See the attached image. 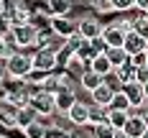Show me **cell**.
Returning a JSON list of instances; mask_svg holds the SVG:
<instances>
[{
    "label": "cell",
    "mask_w": 148,
    "mask_h": 138,
    "mask_svg": "<svg viewBox=\"0 0 148 138\" xmlns=\"http://www.w3.org/2000/svg\"><path fill=\"white\" fill-rule=\"evenodd\" d=\"M26 138H46V128L41 125V123H31L28 128H26Z\"/></svg>",
    "instance_id": "25"
},
{
    "label": "cell",
    "mask_w": 148,
    "mask_h": 138,
    "mask_svg": "<svg viewBox=\"0 0 148 138\" xmlns=\"http://www.w3.org/2000/svg\"><path fill=\"white\" fill-rule=\"evenodd\" d=\"M115 138H130V136H128L125 130H115Z\"/></svg>",
    "instance_id": "33"
},
{
    "label": "cell",
    "mask_w": 148,
    "mask_h": 138,
    "mask_svg": "<svg viewBox=\"0 0 148 138\" xmlns=\"http://www.w3.org/2000/svg\"><path fill=\"white\" fill-rule=\"evenodd\" d=\"M15 115H18V107H13L10 102H0V123L3 125H15Z\"/></svg>",
    "instance_id": "20"
},
{
    "label": "cell",
    "mask_w": 148,
    "mask_h": 138,
    "mask_svg": "<svg viewBox=\"0 0 148 138\" xmlns=\"http://www.w3.org/2000/svg\"><path fill=\"white\" fill-rule=\"evenodd\" d=\"M102 31H105V26L100 21H95V18H82V21H77V33H79L84 41H97V38H102Z\"/></svg>",
    "instance_id": "5"
},
{
    "label": "cell",
    "mask_w": 148,
    "mask_h": 138,
    "mask_svg": "<svg viewBox=\"0 0 148 138\" xmlns=\"http://www.w3.org/2000/svg\"><path fill=\"white\" fill-rule=\"evenodd\" d=\"M123 130L130 138H143V133H146L148 128H146V123H143V118H140L138 113H130V120H128V125H125Z\"/></svg>",
    "instance_id": "14"
},
{
    "label": "cell",
    "mask_w": 148,
    "mask_h": 138,
    "mask_svg": "<svg viewBox=\"0 0 148 138\" xmlns=\"http://www.w3.org/2000/svg\"><path fill=\"white\" fill-rule=\"evenodd\" d=\"M89 72H95V74H100V77L105 79V77H110V74H112L115 69H112V64H110V59L105 56V51H102V54H97L95 59L89 61Z\"/></svg>",
    "instance_id": "12"
},
{
    "label": "cell",
    "mask_w": 148,
    "mask_h": 138,
    "mask_svg": "<svg viewBox=\"0 0 148 138\" xmlns=\"http://www.w3.org/2000/svg\"><path fill=\"white\" fill-rule=\"evenodd\" d=\"M5 69H8L10 77L23 79V77H31V72H33V61H31V56H26V54H10V56L5 59Z\"/></svg>",
    "instance_id": "1"
},
{
    "label": "cell",
    "mask_w": 148,
    "mask_h": 138,
    "mask_svg": "<svg viewBox=\"0 0 148 138\" xmlns=\"http://www.w3.org/2000/svg\"><path fill=\"white\" fill-rule=\"evenodd\" d=\"M143 90H146V100H148V84H146V87H143Z\"/></svg>",
    "instance_id": "34"
},
{
    "label": "cell",
    "mask_w": 148,
    "mask_h": 138,
    "mask_svg": "<svg viewBox=\"0 0 148 138\" xmlns=\"http://www.w3.org/2000/svg\"><path fill=\"white\" fill-rule=\"evenodd\" d=\"M54 100H56V110H61V113H69V110H72V105L77 102L72 87H61L59 92H54Z\"/></svg>",
    "instance_id": "13"
},
{
    "label": "cell",
    "mask_w": 148,
    "mask_h": 138,
    "mask_svg": "<svg viewBox=\"0 0 148 138\" xmlns=\"http://www.w3.org/2000/svg\"><path fill=\"white\" fill-rule=\"evenodd\" d=\"M130 120V113L128 110H107V123L115 128V130H123Z\"/></svg>",
    "instance_id": "16"
},
{
    "label": "cell",
    "mask_w": 148,
    "mask_h": 138,
    "mask_svg": "<svg viewBox=\"0 0 148 138\" xmlns=\"http://www.w3.org/2000/svg\"><path fill=\"white\" fill-rule=\"evenodd\" d=\"M66 118L74 123V125H87V123H92V107L87 105V102H74L72 110L66 113Z\"/></svg>",
    "instance_id": "9"
},
{
    "label": "cell",
    "mask_w": 148,
    "mask_h": 138,
    "mask_svg": "<svg viewBox=\"0 0 148 138\" xmlns=\"http://www.w3.org/2000/svg\"><path fill=\"white\" fill-rule=\"evenodd\" d=\"M112 77H115V82H120L123 87H125V84H130V82H135V67H133V61L128 59L120 69L112 72Z\"/></svg>",
    "instance_id": "15"
},
{
    "label": "cell",
    "mask_w": 148,
    "mask_h": 138,
    "mask_svg": "<svg viewBox=\"0 0 148 138\" xmlns=\"http://www.w3.org/2000/svg\"><path fill=\"white\" fill-rule=\"evenodd\" d=\"M36 115H38V113H36L31 105H28V107H21V110H18V115H15V125H21V128L26 130L31 123H36Z\"/></svg>",
    "instance_id": "17"
},
{
    "label": "cell",
    "mask_w": 148,
    "mask_h": 138,
    "mask_svg": "<svg viewBox=\"0 0 148 138\" xmlns=\"http://www.w3.org/2000/svg\"><path fill=\"white\" fill-rule=\"evenodd\" d=\"M13 44L18 49H26V46L38 44V28L33 23H26V26H13Z\"/></svg>",
    "instance_id": "3"
},
{
    "label": "cell",
    "mask_w": 148,
    "mask_h": 138,
    "mask_svg": "<svg viewBox=\"0 0 148 138\" xmlns=\"http://www.w3.org/2000/svg\"><path fill=\"white\" fill-rule=\"evenodd\" d=\"M92 133H95V138H115V128L105 120V123H97L92 128Z\"/></svg>",
    "instance_id": "24"
},
{
    "label": "cell",
    "mask_w": 148,
    "mask_h": 138,
    "mask_svg": "<svg viewBox=\"0 0 148 138\" xmlns=\"http://www.w3.org/2000/svg\"><path fill=\"white\" fill-rule=\"evenodd\" d=\"M143 138H148V130H146V133H143Z\"/></svg>",
    "instance_id": "35"
},
{
    "label": "cell",
    "mask_w": 148,
    "mask_h": 138,
    "mask_svg": "<svg viewBox=\"0 0 148 138\" xmlns=\"http://www.w3.org/2000/svg\"><path fill=\"white\" fill-rule=\"evenodd\" d=\"M5 74H8V69H5V64H0V82L5 79Z\"/></svg>",
    "instance_id": "32"
},
{
    "label": "cell",
    "mask_w": 148,
    "mask_h": 138,
    "mask_svg": "<svg viewBox=\"0 0 148 138\" xmlns=\"http://www.w3.org/2000/svg\"><path fill=\"white\" fill-rule=\"evenodd\" d=\"M31 61H33V72L49 74V72H54V67H56V51H54V49H38L36 56Z\"/></svg>",
    "instance_id": "4"
},
{
    "label": "cell",
    "mask_w": 148,
    "mask_h": 138,
    "mask_svg": "<svg viewBox=\"0 0 148 138\" xmlns=\"http://www.w3.org/2000/svg\"><path fill=\"white\" fill-rule=\"evenodd\" d=\"M31 107H33L38 115H51V113L56 110V100H54V92L41 90L38 95H33V97H31Z\"/></svg>",
    "instance_id": "6"
},
{
    "label": "cell",
    "mask_w": 148,
    "mask_h": 138,
    "mask_svg": "<svg viewBox=\"0 0 148 138\" xmlns=\"http://www.w3.org/2000/svg\"><path fill=\"white\" fill-rule=\"evenodd\" d=\"M135 82L143 84V87L148 84V64H146V67H140V69H135Z\"/></svg>",
    "instance_id": "27"
},
{
    "label": "cell",
    "mask_w": 148,
    "mask_h": 138,
    "mask_svg": "<svg viewBox=\"0 0 148 138\" xmlns=\"http://www.w3.org/2000/svg\"><path fill=\"white\" fill-rule=\"evenodd\" d=\"M118 90H112V84L110 82H102L97 90L92 92V102H95V107H110V102H112V95H115Z\"/></svg>",
    "instance_id": "11"
},
{
    "label": "cell",
    "mask_w": 148,
    "mask_h": 138,
    "mask_svg": "<svg viewBox=\"0 0 148 138\" xmlns=\"http://www.w3.org/2000/svg\"><path fill=\"white\" fill-rule=\"evenodd\" d=\"M130 61H133V67H135V69L146 67V64H148V51H143V54H135V56H130Z\"/></svg>",
    "instance_id": "28"
},
{
    "label": "cell",
    "mask_w": 148,
    "mask_h": 138,
    "mask_svg": "<svg viewBox=\"0 0 148 138\" xmlns=\"http://www.w3.org/2000/svg\"><path fill=\"white\" fill-rule=\"evenodd\" d=\"M110 8H112V10H120V13H125V10L135 8V0H110Z\"/></svg>",
    "instance_id": "26"
},
{
    "label": "cell",
    "mask_w": 148,
    "mask_h": 138,
    "mask_svg": "<svg viewBox=\"0 0 148 138\" xmlns=\"http://www.w3.org/2000/svg\"><path fill=\"white\" fill-rule=\"evenodd\" d=\"M135 8H138V13L148 15V0H135Z\"/></svg>",
    "instance_id": "29"
},
{
    "label": "cell",
    "mask_w": 148,
    "mask_h": 138,
    "mask_svg": "<svg viewBox=\"0 0 148 138\" xmlns=\"http://www.w3.org/2000/svg\"><path fill=\"white\" fill-rule=\"evenodd\" d=\"M107 110H128V113H130V100L125 97V92H123V90H118L115 95H112V102H110Z\"/></svg>",
    "instance_id": "23"
},
{
    "label": "cell",
    "mask_w": 148,
    "mask_h": 138,
    "mask_svg": "<svg viewBox=\"0 0 148 138\" xmlns=\"http://www.w3.org/2000/svg\"><path fill=\"white\" fill-rule=\"evenodd\" d=\"M123 49H125V54H128V56H135V54L148 51V41L133 28L130 33H125V44H123Z\"/></svg>",
    "instance_id": "7"
},
{
    "label": "cell",
    "mask_w": 148,
    "mask_h": 138,
    "mask_svg": "<svg viewBox=\"0 0 148 138\" xmlns=\"http://www.w3.org/2000/svg\"><path fill=\"white\" fill-rule=\"evenodd\" d=\"M138 115H140V118H143V123H146V128H148V107H146V110H140V113H138Z\"/></svg>",
    "instance_id": "31"
},
{
    "label": "cell",
    "mask_w": 148,
    "mask_h": 138,
    "mask_svg": "<svg viewBox=\"0 0 148 138\" xmlns=\"http://www.w3.org/2000/svg\"><path fill=\"white\" fill-rule=\"evenodd\" d=\"M102 44H105V49H123V44H125V31H120L115 23L105 26V31H102Z\"/></svg>",
    "instance_id": "8"
},
{
    "label": "cell",
    "mask_w": 148,
    "mask_h": 138,
    "mask_svg": "<svg viewBox=\"0 0 148 138\" xmlns=\"http://www.w3.org/2000/svg\"><path fill=\"white\" fill-rule=\"evenodd\" d=\"M79 82H82V87H84L87 92H95V90H97V87H100V84L105 82V79H102L100 74H95V72L84 69V72H82V79H79Z\"/></svg>",
    "instance_id": "18"
},
{
    "label": "cell",
    "mask_w": 148,
    "mask_h": 138,
    "mask_svg": "<svg viewBox=\"0 0 148 138\" xmlns=\"http://www.w3.org/2000/svg\"><path fill=\"white\" fill-rule=\"evenodd\" d=\"M105 56L110 59V64H112V69H120L125 61L130 59L128 54H125V49H105Z\"/></svg>",
    "instance_id": "19"
},
{
    "label": "cell",
    "mask_w": 148,
    "mask_h": 138,
    "mask_svg": "<svg viewBox=\"0 0 148 138\" xmlns=\"http://www.w3.org/2000/svg\"><path fill=\"white\" fill-rule=\"evenodd\" d=\"M120 90L125 92V97L130 100V113H140V110H146V107H148V100H146V90H143V84L130 82V84H125V87H120Z\"/></svg>",
    "instance_id": "2"
},
{
    "label": "cell",
    "mask_w": 148,
    "mask_h": 138,
    "mask_svg": "<svg viewBox=\"0 0 148 138\" xmlns=\"http://www.w3.org/2000/svg\"><path fill=\"white\" fill-rule=\"evenodd\" d=\"M5 56H8V41L0 36V59H5Z\"/></svg>",
    "instance_id": "30"
},
{
    "label": "cell",
    "mask_w": 148,
    "mask_h": 138,
    "mask_svg": "<svg viewBox=\"0 0 148 138\" xmlns=\"http://www.w3.org/2000/svg\"><path fill=\"white\" fill-rule=\"evenodd\" d=\"M10 21H13V26H26V23H31V13L26 10V5H15Z\"/></svg>",
    "instance_id": "22"
},
{
    "label": "cell",
    "mask_w": 148,
    "mask_h": 138,
    "mask_svg": "<svg viewBox=\"0 0 148 138\" xmlns=\"http://www.w3.org/2000/svg\"><path fill=\"white\" fill-rule=\"evenodd\" d=\"M51 31H54L59 38H72L74 33H77V23L69 21L66 15H61V18H51Z\"/></svg>",
    "instance_id": "10"
},
{
    "label": "cell",
    "mask_w": 148,
    "mask_h": 138,
    "mask_svg": "<svg viewBox=\"0 0 148 138\" xmlns=\"http://www.w3.org/2000/svg\"><path fill=\"white\" fill-rule=\"evenodd\" d=\"M49 10L54 18H61L72 10V0H49Z\"/></svg>",
    "instance_id": "21"
}]
</instances>
